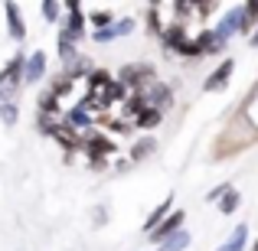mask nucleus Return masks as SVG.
Instances as JSON below:
<instances>
[{
  "label": "nucleus",
  "mask_w": 258,
  "mask_h": 251,
  "mask_svg": "<svg viewBox=\"0 0 258 251\" xmlns=\"http://www.w3.org/2000/svg\"><path fill=\"white\" fill-rule=\"evenodd\" d=\"M23 62H26V56L17 52V56L0 69V101H13V95L26 85L23 82Z\"/></svg>",
  "instance_id": "f257e3e1"
},
{
  "label": "nucleus",
  "mask_w": 258,
  "mask_h": 251,
  "mask_svg": "<svg viewBox=\"0 0 258 251\" xmlns=\"http://www.w3.org/2000/svg\"><path fill=\"white\" fill-rule=\"evenodd\" d=\"M43 75H46V52H30L26 56V62H23V82L26 85H33V82H43Z\"/></svg>",
  "instance_id": "6e6552de"
},
{
  "label": "nucleus",
  "mask_w": 258,
  "mask_h": 251,
  "mask_svg": "<svg viewBox=\"0 0 258 251\" xmlns=\"http://www.w3.org/2000/svg\"><path fill=\"white\" fill-rule=\"evenodd\" d=\"M4 20H7V33H10V39H23L26 36V20L23 13H20L17 0H4Z\"/></svg>",
  "instance_id": "7ed1b4c3"
},
{
  "label": "nucleus",
  "mask_w": 258,
  "mask_h": 251,
  "mask_svg": "<svg viewBox=\"0 0 258 251\" xmlns=\"http://www.w3.org/2000/svg\"><path fill=\"white\" fill-rule=\"evenodd\" d=\"M147 26H151L154 36H160V33L167 30V26L160 23V7H151V10H147Z\"/></svg>",
  "instance_id": "4be33fe9"
},
{
  "label": "nucleus",
  "mask_w": 258,
  "mask_h": 251,
  "mask_svg": "<svg viewBox=\"0 0 258 251\" xmlns=\"http://www.w3.org/2000/svg\"><path fill=\"white\" fill-rule=\"evenodd\" d=\"M242 20H245V4L232 7V10H229L219 23H216V33H219V36H226V39L239 36V33H242Z\"/></svg>",
  "instance_id": "39448f33"
},
{
  "label": "nucleus",
  "mask_w": 258,
  "mask_h": 251,
  "mask_svg": "<svg viewBox=\"0 0 258 251\" xmlns=\"http://www.w3.org/2000/svg\"><path fill=\"white\" fill-rule=\"evenodd\" d=\"M252 251H258V241H255V248H252Z\"/></svg>",
  "instance_id": "cd10ccee"
},
{
  "label": "nucleus",
  "mask_w": 258,
  "mask_h": 251,
  "mask_svg": "<svg viewBox=\"0 0 258 251\" xmlns=\"http://www.w3.org/2000/svg\"><path fill=\"white\" fill-rule=\"evenodd\" d=\"M131 30H134V17H124V20H114L111 26H101V30H95L92 39H95V43H114V39L127 36Z\"/></svg>",
  "instance_id": "20e7f679"
},
{
  "label": "nucleus",
  "mask_w": 258,
  "mask_h": 251,
  "mask_svg": "<svg viewBox=\"0 0 258 251\" xmlns=\"http://www.w3.org/2000/svg\"><path fill=\"white\" fill-rule=\"evenodd\" d=\"M248 46H252V49H258V26H255V33H252V36H248Z\"/></svg>",
  "instance_id": "a878e982"
},
{
  "label": "nucleus",
  "mask_w": 258,
  "mask_h": 251,
  "mask_svg": "<svg viewBox=\"0 0 258 251\" xmlns=\"http://www.w3.org/2000/svg\"><path fill=\"white\" fill-rule=\"evenodd\" d=\"M239 206H242V196H239V189H235V186H229V189H226V196L219 199V212H222V215H232Z\"/></svg>",
  "instance_id": "6ab92c4d"
},
{
  "label": "nucleus",
  "mask_w": 258,
  "mask_h": 251,
  "mask_svg": "<svg viewBox=\"0 0 258 251\" xmlns=\"http://www.w3.org/2000/svg\"><path fill=\"white\" fill-rule=\"evenodd\" d=\"M160 4H164V0H151V7H160Z\"/></svg>",
  "instance_id": "bb28decb"
},
{
  "label": "nucleus",
  "mask_w": 258,
  "mask_h": 251,
  "mask_svg": "<svg viewBox=\"0 0 258 251\" xmlns=\"http://www.w3.org/2000/svg\"><path fill=\"white\" fill-rule=\"evenodd\" d=\"M88 23H92L95 30H101V26H111L114 17H111V10H95L92 17H88Z\"/></svg>",
  "instance_id": "5701e85b"
},
{
  "label": "nucleus",
  "mask_w": 258,
  "mask_h": 251,
  "mask_svg": "<svg viewBox=\"0 0 258 251\" xmlns=\"http://www.w3.org/2000/svg\"><path fill=\"white\" fill-rule=\"evenodd\" d=\"M239 114L248 121V127H252V131L258 134V85L252 88V95L245 98V105H242V111H239Z\"/></svg>",
  "instance_id": "4468645a"
},
{
  "label": "nucleus",
  "mask_w": 258,
  "mask_h": 251,
  "mask_svg": "<svg viewBox=\"0 0 258 251\" xmlns=\"http://www.w3.org/2000/svg\"><path fill=\"white\" fill-rule=\"evenodd\" d=\"M189 248V232H183V228H176L170 238L160 241V251H186Z\"/></svg>",
  "instance_id": "a211bd4d"
},
{
  "label": "nucleus",
  "mask_w": 258,
  "mask_h": 251,
  "mask_svg": "<svg viewBox=\"0 0 258 251\" xmlns=\"http://www.w3.org/2000/svg\"><path fill=\"white\" fill-rule=\"evenodd\" d=\"M229 186H232V183H222V186H216V189H209V193H206V202H219L222 199V196H226V189Z\"/></svg>",
  "instance_id": "b1692460"
},
{
  "label": "nucleus",
  "mask_w": 258,
  "mask_h": 251,
  "mask_svg": "<svg viewBox=\"0 0 258 251\" xmlns=\"http://www.w3.org/2000/svg\"><path fill=\"white\" fill-rule=\"evenodd\" d=\"M154 150H157V140H154V137H141L138 144L131 147V157H127V160H131V163H141V160H147Z\"/></svg>",
  "instance_id": "dca6fc26"
},
{
  "label": "nucleus",
  "mask_w": 258,
  "mask_h": 251,
  "mask_svg": "<svg viewBox=\"0 0 258 251\" xmlns=\"http://www.w3.org/2000/svg\"><path fill=\"white\" fill-rule=\"evenodd\" d=\"M17 118H20L17 105H13V101H0V121L10 127V124H17Z\"/></svg>",
  "instance_id": "412c9836"
},
{
  "label": "nucleus",
  "mask_w": 258,
  "mask_h": 251,
  "mask_svg": "<svg viewBox=\"0 0 258 251\" xmlns=\"http://www.w3.org/2000/svg\"><path fill=\"white\" fill-rule=\"evenodd\" d=\"M245 241H248V225L245 222H239V225L232 228V235H229L226 245H219L216 251H245Z\"/></svg>",
  "instance_id": "f8f14e48"
},
{
  "label": "nucleus",
  "mask_w": 258,
  "mask_h": 251,
  "mask_svg": "<svg viewBox=\"0 0 258 251\" xmlns=\"http://www.w3.org/2000/svg\"><path fill=\"white\" fill-rule=\"evenodd\" d=\"M176 228H183V212H170L157 228H154V232H147V235H151V241H157V245H160L164 238H170Z\"/></svg>",
  "instance_id": "1a4fd4ad"
},
{
  "label": "nucleus",
  "mask_w": 258,
  "mask_h": 251,
  "mask_svg": "<svg viewBox=\"0 0 258 251\" xmlns=\"http://www.w3.org/2000/svg\"><path fill=\"white\" fill-rule=\"evenodd\" d=\"M200 43H203V56H219V52L226 49L229 39L219 36L216 30H203V33H200Z\"/></svg>",
  "instance_id": "9b49d317"
},
{
  "label": "nucleus",
  "mask_w": 258,
  "mask_h": 251,
  "mask_svg": "<svg viewBox=\"0 0 258 251\" xmlns=\"http://www.w3.org/2000/svg\"><path fill=\"white\" fill-rule=\"evenodd\" d=\"M186 30H183V23H173V26H167L164 33H160V43H164V49L167 52H176L183 43H186Z\"/></svg>",
  "instance_id": "9d476101"
},
{
  "label": "nucleus",
  "mask_w": 258,
  "mask_h": 251,
  "mask_svg": "<svg viewBox=\"0 0 258 251\" xmlns=\"http://www.w3.org/2000/svg\"><path fill=\"white\" fill-rule=\"evenodd\" d=\"M170 212H173V196H167V199L160 202V206L154 209L151 215H147V222H144V232H154V228H157V225H160V222H164Z\"/></svg>",
  "instance_id": "ddd939ff"
},
{
  "label": "nucleus",
  "mask_w": 258,
  "mask_h": 251,
  "mask_svg": "<svg viewBox=\"0 0 258 251\" xmlns=\"http://www.w3.org/2000/svg\"><path fill=\"white\" fill-rule=\"evenodd\" d=\"M232 72H235V59H222V62L206 75L203 92H222V88L229 85V78H232Z\"/></svg>",
  "instance_id": "f03ea898"
},
{
  "label": "nucleus",
  "mask_w": 258,
  "mask_h": 251,
  "mask_svg": "<svg viewBox=\"0 0 258 251\" xmlns=\"http://www.w3.org/2000/svg\"><path fill=\"white\" fill-rule=\"evenodd\" d=\"M147 78H154V69L151 65H124V69L118 72V82L127 88V92H134V88H141L147 82Z\"/></svg>",
  "instance_id": "423d86ee"
},
{
  "label": "nucleus",
  "mask_w": 258,
  "mask_h": 251,
  "mask_svg": "<svg viewBox=\"0 0 258 251\" xmlns=\"http://www.w3.org/2000/svg\"><path fill=\"white\" fill-rule=\"evenodd\" d=\"M164 121V111L160 108H141L138 118H134V127H157Z\"/></svg>",
  "instance_id": "f3484780"
},
{
  "label": "nucleus",
  "mask_w": 258,
  "mask_h": 251,
  "mask_svg": "<svg viewBox=\"0 0 258 251\" xmlns=\"http://www.w3.org/2000/svg\"><path fill=\"white\" fill-rule=\"evenodd\" d=\"M59 23H62L59 30H62L69 39H76V43H82V39H85V23H88V17H85L82 10H69L62 20H59Z\"/></svg>",
  "instance_id": "0eeeda50"
},
{
  "label": "nucleus",
  "mask_w": 258,
  "mask_h": 251,
  "mask_svg": "<svg viewBox=\"0 0 258 251\" xmlns=\"http://www.w3.org/2000/svg\"><path fill=\"white\" fill-rule=\"evenodd\" d=\"M62 4H66V13L69 10H82V0H62Z\"/></svg>",
  "instance_id": "393cba45"
},
{
  "label": "nucleus",
  "mask_w": 258,
  "mask_h": 251,
  "mask_svg": "<svg viewBox=\"0 0 258 251\" xmlns=\"http://www.w3.org/2000/svg\"><path fill=\"white\" fill-rule=\"evenodd\" d=\"M43 20H46V23H59V20H62L59 0H43Z\"/></svg>",
  "instance_id": "aec40b11"
},
{
  "label": "nucleus",
  "mask_w": 258,
  "mask_h": 251,
  "mask_svg": "<svg viewBox=\"0 0 258 251\" xmlns=\"http://www.w3.org/2000/svg\"><path fill=\"white\" fill-rule=\"evenodd\" d=\"M56 52H59V59H62V62L69 65L72 59L79 56V49H76V39H69L62 30H59V36H56Z\"/></svg>",
  "instance_id": "2eb2a0df"
}]
</instances>
